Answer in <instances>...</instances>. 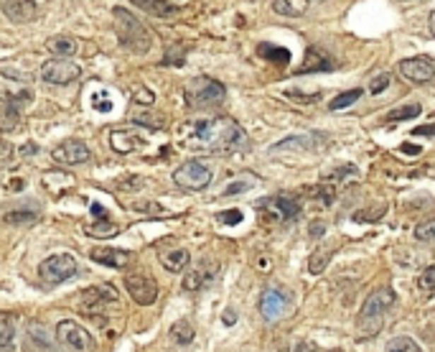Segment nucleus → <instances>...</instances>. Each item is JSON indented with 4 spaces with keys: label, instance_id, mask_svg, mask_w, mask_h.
Wrapping results in <instances>:
<instances>
[{
    "label": "nucleus",
    "instance_id": "nucleus-1",
    "mask_svg": "<svg viewBox=\"0 0 435 352\" xmlns=\"http://www.w3.org/2000/svg\"><path fill=\"white\" fill-rule=\"evenodd\" d=\"M178 143L196 154H232L245 143V133L229 118H199L183 123Z\"/></svg>",
    "mask_w": 435,
    "mask_h": 352
},
{
    "label": "nucleus",
    "instance_id": "nucleus-2",
    "mask_svg": "<svg viewBox=\"0 0 435 352\" xmlns=\"http://www.w3.org/2000/svg\"><path fill=\"white\" fill-rule=\"evenodd\" d=\"M392 304H395V291L390 286L374 288L372 294L366 296L364 304H361L359 317H356V329L364 337H374L382 329V324H385V314Z\"/></svg>",
    "mask_w": 435,
    "mask_h": 352
},
{
    "label": "nucleus",
    "instance_id": "nucleus-3",
    "mask_svg": "<svg viewBox=\"0 0 435 352\" xmlns=\"http://www.w3.org/2000/svg\"><path fill=\"white\" fill-rule=\"evenodd\" d=\"M112 18H115V31H117V41H120L122 49H127V52H133V54L151 52V44H153L151 33H148V28H145L130 11L115 8Z\"/></svg>",
    "mask_w": 435,
    "mask_h": 352
},
{
    "label": "nucleus",
    "instance_id": "nucleus-4",
    "mask_svg": "<svg viewBox=\"0 0 435 352\" xmlns=\"http://www.w3.org/2000/svg\"><path fill=\"white\" fill-rule=\"evenodd\" d=\"M227 90L224 84L211 77H194L183 87V97L191 108H209V105H219L224 100Z\"/></svg>",
    "mask_w": 435,
    "mask_h": 352
},
{
    "label": "nucleus",
    "instance_id": "nucleus-5",
    "mask_svg": "<svg viewBox=\"0 0 435 352\" xmlns=\"http://www.w3.org/2000/svg\"><path fill=\"white\" fill-rule=\"evenodd\" d=\"M173 181L183 192H202L211 184V169L199 159L183 161L181 166L173 171Z\"/></svg>",
    "mask_w": 435,
    "mask_h": 352
},
{
    "label": "nucleus",
    "instance_id": "nucleus-6",
    "mask_svg": "<svg viewBox=\"0 0 435 352\" xmlns=\"http://www.w3.org/2000/svg\"><path fill=\"white\" fill-rule=\"evenodd\" d=\"M79 266H76V258L69 253H57V256H49L41 266H38V276L41 281L49 283V286H59V283L74 278Z\"/></svg>",
    "mask_w": 435,
    "mask_h": 352
},
{
    "label": "nucleus",
    "instance_id": "nucleus-7",
    "mask_svg": "<svg viewBox=\"0 0 435 352\" xmlns=\"http://www.w3.org/2000/svg\"><path fill=\"white\" fill-rule=\"evenodd\" d=\"M260 210H262V217L267 222H275V225L293 222V220L301 217V202L296 197H290V194H275V197L262 199Z\"/></svg>",
    "mask_w": 435,
    "mask_h": 352
},
{
    "label": "nucleus",
    "instance_id": "nucleus-8",
    "mask_svg": "<svg viewBox=\"0 0 435 352\" xmlns=\"http://www.w3.org/2000/svg\"><path fill=\"white\" fill-rule=\"evenodd\" d=\"M57 339L59 345L66 347V350L71 352H89L92 347H95V342H92V334L84 329L79 322L74 319H64L57 324Z\"/></svg>",
    "mask_w": 435,
    "mask_h": 352
},
{
    "label": "nucleus",
    "instance_id": "nucleus-9",
    "mask_svg": "<svg viewBox=\"0 0 435 352\" xmlns=\"http://www.w3.org/2000/svg\"><path fill=\"white\" fill-rule=\"evenodd\" d=\"M125 288L130 299L140 307H151L158 301V283L151 273H127L125 276Z\"/></svg>",
    "mask_w": 435,
    "mask_h": 352
},
{
    "label": "nucleus",
    "instance_id": "nucleus-10",
    "mask_svg": "<svg viewBox=\"0 0 435 352\" xmlns=\"http://www.w3.org/2000/svg\"><path fill=\"white\" fill-rule=\"evenodd\" d=\"M79 74H82V69L69 59H49L46 64H41V79L49 84H62L64 87V84L76 82Z\"/></svg>",
    "mask_w": 435,
    "mask_h": 352
},
{
    "label": "nucleus",
    "instance_id": "nucleus-11",
    "mask_svg": "<svg viewBox=\"0 0 435 352\" xmlns=\"http://www.w3.org/2000/svg\"><path fill=\"white\" fill-rule=\"evenodd\" d=\"M31 97L11 95V92H0V130L3 133H13L18 130L21 118H23V103H28Z\"/></svg>",
    "mask_w": 435,
    "mask_h": 352
},
{
    "label": "nucleus",
    "instance_id": "nucleus-12",
    "mask_svg": "<svg viewBox=\"0 0 435 352\" xmlns=\"http://www.w3.org/2000/svg\"><path fill=\"white\" fill-rule=\"evenodd\" d=\"M120 301V294H117V288L112 283H102V286H92L87 288L82 294V309L89 314V317H95V314L105 312V307L110 304H117Z\"/></svg>",
    "mask_w": 435,
    "mask_h": 352
},
{
    "label": "nucleus",
    "instance_id": "nucleus-13",
    "mask_svg": "<svg viewBox=\"0 0 435 352\" xmlns=\"http://www.w3.org/2000/svg\"><path fill=\"white\" fill-rule=\"evenodd\" d=\"M290 312V296L283 288H265L260 296V314L267 322H278L283 319L285 314Z\"/></svg>",
    "mask_w": 435,
    "mask_h": 352
},
{
    "label": "nucleus",
    "instance_id": "nucleus-14",
    "mask_svg": "<svg viewBox=\"0 0 435 352\" xmlns=\"http://www.w3.org/2000/svg\"><path fill=\"white\" fill-rule=\"evenodd\" d=\"M23 352H64L59 339H54L46 332L44 324L31 322L28 329H25V339H23Z\"/></svg>",
    "mask_w": 435,
    "mask_h": 352
},
{
    "label": "nucleus",
    "instance_id": "nucleus-15",
    "mask_svg": "<svg viewBox=\"0 0 435 352\" xmlns=\"http://www.w3.org/2000/svg\"><path fill=\"white\" fill-rule=\"evenodd\" d=\"M89 156L92 154H89L87 143L79 141V138H66L54 148V161H59L64 166H79V164L89 161Z\"/></svg>",
    "mask_w": 435,
    "mask_h": 352
},
{
    "label": "nucleus",
    "instance_id": "nucleus-16",
    "mask_svg": "<svg viewBox=\"0 0 435 352\" xmlns=\"http://www.w3.org/2000/svg\"><path fill=\"white\" fill-rule=\"evenodd\" d=\"M398 69L405 79H410V82H415V84H425L435 77V64L425 57L402 59V62L398 64Z\"/></svg>",
    "mask_w": 435,
    "mask_h": 352
},
{
    "label": "nucleus",
    "instance_id": "nucleus-17",
    "mask_svg": "<svg viewBox=\"0 0 435 352\" xmlns=\"http://www.w3.org/2000/svg\"><path fill=\"white\" fill-rule=\"evenodd\" d=\"M0 11L13 23H28L38 16L36 0H0Z\"/></svg>",
    "mask_w": 435,
    "mask_h": 352
},
{
    "label": "nucleus",
    "instance_id": "nucleus-18",
    "mask_svg": "<svg viewBox=\"0 0 435 352\" xmlns=\"http://www.w3.org/2000/svg\"><path fill=\"white\" fill-rule=\"evenodd\" d=\"M89 258L100 263V266H108V268H125L133 256L122 248H95L89 253Z\"/></svg>",
    "mask_w": 435,
    "mask_h": 352
},
{
    "label": "nucleus",
    "instance_id": "nucleus-19",
    "mask_svg": "<svg viewBox=\"0 0 435 352\" xmlns=\"http://www.w3.org/2000/svg\"><path fill=\"white\" fill-rule=\"evenodd\" d=\"M216 276V263H202L199 268L189 271V273L183 276V288L186 291H202L204 286L214 281Z\"/></svg>",
    "mask_w": 435,
    "mask_h": 352
},
{
    "label": "nucleus",
    "instance_id": "nucleus-20",
    "mask_svg": "<svg viewBox=\"0 0 435 352\" xmlns=\"http://www.w3.org/2000/svg\"><path fill=\"white\" fill-rule=\"evenodd\" d=\"M110 143H112V148L117 151V154H133V151H138L140 146H143V135L138 133V130H112V135H110Z\"/></svg>",
    "mask_w": 435,
    "mask_h": 352
},
{
    "label": "nucleus",
    "instance_id": "nucleus-21",
    "mask_svg": "<svg viewBox=\"0 0 435 352\" xmlns=\"http://www.w3.org/2000/svg\"><path fill=\"white\" fill-rule=\"evenodd\" d=\"M46 52L54 54V59H69L79 52V41L74 36H51L46 41Z\"/></svg>",
    "mask_w": 435,
    "mask_h": 352
},
{
    "label": "nucleus",
    "instance_id": "nucleus-22",
    "mask_svg": "<svg viewBox=\"0 0 435 352\" xmlns=\"http://www.w3.org/2000/svg\"><path fill=\"white\" fill-rule=\"evenodd\" d=\"M334 69V62L323 54V49H315V46H311L308 52H306V59H303L301 64V74H308V72H331Z\"/></svg>",
    "mask_w": 435,
    "mask_h": 352
},
{
    "label": "nucleus",
    "instance_id": "nucleus-23",
    "mask_svg": "<svg viewBox=\"0 0 435 352\" xmlns=\"http://www.w3.org/2000/svg\"><path fill=\"white\" fill-rule=\"evenodd\" d=\"M133 3L138 8H143L145 13L156 16V18H168V16L178 13L176 3H170V0H133Z\"/></svg>",
    "mask_w": 435,
    "mask_h": 352
},
{
    "label": "nucleus",
    "instance_id": "nucleus-24",
    "mask_svg": "<svg viewBox=\"0 0 435 352\" xmlns=\"http://www.w3.org/2000/svg\"><path fill=\"white\" fill-rule=\"evenodd\" d=\"M161 263H163V268L170 271V273H183V271L189 268L191 253L189 250H170V253L161 256Z\"/></svg>",
    "mask_w": 435,
    "mask_h": 352
},
{
    "label": "nucleus",
    "instance_id": "nucleus-25",
    "mask_svg": "<svg viewBox=\"0 0 435 352\" xmlns=\"http://www.w3.org/2000/svg\"><path fill=\"white\" fill-rule=\"evenodd\" d=\"M306 8H308V0H272V11L285 18H298L306 13Z\"/></svg>",
    "mask_w": 435,
    "mask_h": 352
},
{
    "label": "nucleus",
    "instance_id": "nucleus-26",
    "mask_svg": "<svg viewBox=\"0 0 435 352\" xmlns=\"http://www.w3.org/2000/svg\"><path fill=\"white\" fill-rule=\"evenodd\" d=\"M331 256H334V248H318L313 256L308 258V273L321 276L326 271V266L331 263Z\"/></svg>",
    "mask_w": 435,
    "mask_h": 352
},
{
    "label": "nucleus",
    "instance_id": "nucleus-27",
    "mask_svg": "<svg viewBox=\"0 0 435 352\" xmlns=\"http://www.w3.org/2000/svg\"><path fill=\"white\" fill-rule=\"evenodd\" d=\"M194 327L189 324L186 319H178L176 324L170 327V339L176 342V345H191L194 342Z\"/></svg>",
    "mask_w": 435,
    "mask_h": 352
},
{
    "label": "nucleus",
    "instance_id": "nucleus-28",
    "mask_svg": "<svg viewBox=\"0 0 435 352\" xmlns=\"http://www.w3.org/2000/svg\"><path fill=\"white\" fill-rule=\"evenodd\" d=\"M13 337H16V327L11 319L0 317V352H16L13 347Z\"/></svg>",
    "mask_w": 435,
    "mask_h": 352
},
{
    "label": "nucleus",
    "instance_id": "nucleus-29",
    "mask_svg": "<svg viewBox=\"0 0 435 352\" xmlns=\"http://www.w3.org/2000/svg\"><path fill=\"white\" fill-rule=\"evenodd\" d=\"M133 123H138V125H143V128L148 130H158L166 125V118L163 115H151L148 110H143V113H133V118H130Z\"/></svg>",
    "mask_w": 435,
    "mask_h": 352
},
{
    "label": "nucleus",
    "instance_id": "nucleus-30",
    "mask_svg": "<svg viewBox=\"0 0 435 352\" xmlns=\"http://www.w3.org/2000/svg\"><path fill=\"white\" fill-rule=\"evenodd\" d=\"M260 57L270 59V62H278V64H288L290 62V54L285 52L283 46H272V44H260Z\"/></svg>",
    "mask_w": 435,
    "mask_h": 352
},
{
    "label": "nucleus",
    "instance_id": "nucleus-31",
    "mask_svg": "<svg viewBox=\"0 0 435 352\" xmlns=\"http://www.w3.org/2000/svg\"><path fill=\"white\" fill-rule=\"evenodd\" d=\"M361 97V90L359 87H356V90H349V92H341V95H336L334 100H331V103H328V110H347L349 105H354L356 103V100H359Z\"/></svg>",
    "mask_w": 435,
    "mask_h": 352
},
{
    "label": "nucleus",
    "instance_id": "nucleus-32",
    "mask_svg": "<svg viewBox=\"0 0 435 352\" xmlns=\"http://www.w3.org/2000/svg\"><path fill=\"white\" fill-rule=\"evenodd\" d=\"M385 352H423V347L417 345L415 339H410V337H395V339L387 342Z\"/></svg>",
    "mask_w": 435,
    "mask_h": 352
},
{
    "label": "nucleus",
    "instance_id": "nucleus-33",
    "mask_svg": "<svg viewBox=\"0 0 435 352\" xmlns=\"http://www.w3.org/2000/svg\"><path fill=\"white\" fill-rule=\"evenodd\" d=\"M315 143L313 135H298V138H285V141L275 143L272 151H283V148H311Z\"/></svg>",
    "mask_w": 435,
    "mask_h": 352
},
{
    "label": "nucleus",
    "instance_id": "nucleus-34",
    "mask_svg": "<svg viewBox=\"0 0 435 352\" xmlns=\"http://www.w3.org/2000/svg\"><path fill=\"white\" fill-rule=\"evenodd\" d=\"M423 113V108L420 105H405V108L395 110V113H390L387 115V123H400V120H412V118H417Z\"/></svg>",
    "mask_w": 435,
    "mask_h": 352
},
{
    "label": "nucleus",
    "instance_id": "nucleus-35",
    "mask_svg": "<svg viewBox=\"0 0 435 352\" xmlns=\"http://www.w3.org/2000/svg\"><path fill=\"white\" fill-rule=\"evenodd\" d=\"M412 235H415V240H420V243H430V240H435V220H425V222H420Z\"/></svg>",
    "mask_w": 435,
    "mask_h": 352
},
{
    "label": "nucleus",
    "instance_id": "nucleus-36",
    "mask_svg": "<svg viewBox=\"0 0 435 352\" xmlns=\"http://www.w3.org/2000/svg\"><path fill=\"white\" fill-rule=\"evenodd\" d=\"M417 288L420 291H435V266H428L423 273L417 276Z\"/></svg>",
    "mask_w": 435,
    "mask_h": 352
},
{
    "label": "nucleus",
    "instance_id": "nucleus-37",
    "mask_svg": "<svg viewBox=\"0 0 435 352\" xmlns=\"http://www.w3.org/2000/svg\"><path fill=\"white\" fill-rule=\"evenodd\" d=\"M115 232H117V227L110 222H97L89 227V235H95V237H112Z\"/></svg>",
    "mask_w": 435,
    "mask_h": 352
},
{
    "label": "nucleus",
    "instance_id": "nucleus-38",
    "mask_svg": "<svg viewBox=\"0 0 435 352\" xmlns=\"http://www.w3.org/2000/svg\"><path fill=\"white\" fill-rule=\"evenodd\" d=\"M183 59H186V49L183 46H170L163 59V64H183Z\"/></svg>",
    "mask_w": 435,
    "mask_h": 352
},
{
    "label": "nucleus",
    "instance_id": "nucleus-39",
    "mask_svg": "<svg viewBox=\"0 0 435 352\" xmlns=\"http://www.w3.org/2000/svg\"><path fill=\"white\" fill-rule=\"evenodd\" d=\"M387 84H390V74H379V77H374L372 84H369V92H372V95H379V92L387 90Z\"/></svg>",
    "mask_w": 435,
    "mask_h": 352
},
{
    "label": "nucleus",
    "instance_id": "nucleus-40",
    "mask_svg": "<svg viewBox=\"0 0 435 352\" xmlns=\"http://www.w3.org/2000/svg\"><path fill=\"white\" fill-rule=\"evenodd\" d=\"M13 161V146L8 141H0V169L8 166Z\"/></svg>",
    "mask_w": 435,
    "mask_h": 352
},
{
    "label": "nucleus",
    "instance_id": "nucleus-41",
    "mask_svg": "<svg viewBox=\"0 0 435 352\" xmlns=\"http://www.w3.org/2000/svg\"><path fill=\"white\" fill-rule=\"evenodd\" d=\"M250 184H253V181H234V184H229L221 194H224V197H234V194H242L245 189H250Z\"/></svg>",
    "mask_w": 435,
    "mask_h": 352
},
{
    "label": "nucleus",
    "instance_id": "nucleus-42",
    "mask_svg": "<svg viewBox=\"0 0 435 352\" xmlns=\"http://www.w3.org/2000/svg\"><path fill=\"white\" fill-rule=\"evenodd\" d=\"M219 222H224V225H237V222H242V212H240V210L221 212V215H219Z\"/></svg>",
    "mask_w": 435,
    "mask_h": 352
},
{
    "label": "nucleus",
    "instance_id": "nucleus-43",
    "mask_svg": "<svg viewBox=\"0 0 435 352\" xmlns=\"http://www.w3.org/2000/svg\"><path fill=\"white\" fill-rule=\"evenodd\" d=\"M133 100H135V103H145V105H153V92H148V90H145V87H143V90H138V92H135V95H133Z\"/></svg>",
    "mask_w": 435,
    "mask_h": 352
},
{
    "label": "nucleus",
    "instance_id": "nucleus-44",
    "mask_svg": "<svg viewBox=\"0 0 435 352\" xmlns=\"http://www.w3.org/2000/svg\"><path fill=\"white\" fill-rule=\"evenodd\" d=\"M400 151H402V154H407V156H417L420 151H423V148L412 146V143H402V146H400Z\"/></svg>",
    "mask_w": 435,
    "mask_h": 352
},
{
    "label": "nucleus",
    "instance_id": "nucleus-45",
    "mask_svg": "<svg viewBox=\"0 0 435 352\" xmlns=\"http://www.w3.org/2000/svg\"><path fill=\"white\" fill-rule=\"evenodd\" d=\"M323 230H326V225H323V222H313V225H311V235H313V237H321Z\"/></svg>",
    "mask_w": 435,
    "mask_h": 352
},
{
    "label": "nucleus",
    "instance_id": "nucleus-46",
    "mask_svg": "<svg viewBox=\"0 0 435 352\" xmlns=\"http://www.w3.org/2000/svg\"><path fill=\"white\" fill-rule=\"evenodd\" d=\"M415 135H433L435 133V125H420V128L412 130Z\"/></svg>",
    "mask_w": 435,
    "mask_h": 352
},
{
    "label": "nucleus",
    "instance_id": "nucleus-47",
    "mask_svg": "<svg viewBox=\"0 0 435 352\" xmlns=\"http://www.w3.org/2000/svg\"><path fill=\"white\" fill-rule=\"evenodd\" d=\"M92 212H95V217H97V220H108V212H105V207L92 205Z\"/></svg>",
    "mask_w": 435,
    "mask_h": 352
},
{
    "label": "nucleus",
    "instance_id": "nucleus-48",
    "mask_svg": "<svg viewBox=\"0 0 435 352\" xmlns=\"http://www.w3.org/2000/svg\"><path fill=\"white\" fill-rule=\"evenodd\" d=\"M296 352H315V345H313V342H301Z\"/></svg>",
    "mask_w": 435,
    "mask_h": 352
},
{
    "label": "nucleus",
    "instance_id": "nucleus-49",
    "mask_svg": "<svg viewBox=\"0 0 435 352\" xmlns=\"http://www.w3.org/2000/svg\"><path fill=\"white\" fill-rule=\"evenodd\" d=\"M428 26H430V31H433V36H435V13H430V21H428Z\"/></svg>",
    "mask_w": 435,
    "mask_h": 352
},
{
    "label": "nucleus",
    "instance_id": "nucleus-50",
    "mask_svg": "<svg viewBox=\"0 0 435 352\" xmlns=\"http://www.w3.org/2000/svg\"><path fill=\"white\" fill-rule=\"evenodd\" d=\"M331 352H341V350H331Z\"/></svg>",
    "mask_w": 435,
    "mask_h": 352
}]
</instances>
